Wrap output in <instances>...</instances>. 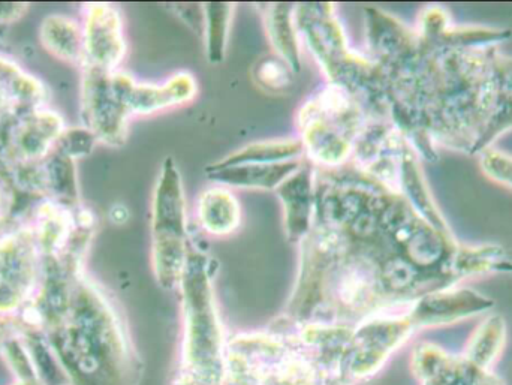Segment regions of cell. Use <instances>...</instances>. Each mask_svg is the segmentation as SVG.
I'll use <instances>...</instances> for the list:
<instances>
[{
    "mask_svg": "<svg viewBox=\"0 0 512 385\" xmlns=\"http://www.w3.org/2000/svg\"><path fill=\"white\" fill-rule=\"evenodd\" d=\"M69 385H135L137 356L114 306L81 276L63 323L42 336Z\"/></svg>",
    "mask_w": 512,
    "mask_h": 385,
    "instance_id": "obj_1",
    "label": "cell"
},
{
    "mask_svg": "<svg viewBox=\"0 0 512 385\" xmlns=\"http://www.w3.org/2000/svg\"><path fill=\"white\" fill-rule=\"evenodd\" d=\"M212 261L192 249L180 290L185 314L180 385H221L227 344L212 287Z\"/></svg>",
    "mask_w": 512,
    "mask_h": 385,
    "instance_id": "obj_2",
    "label": "cell"
},
{
    "mask_svg": "<svg viewBox=\"0 0 512 385\" xmlns=\"http://www.w3.org/2000/svg\"><path fill=\"white\" fill-rule=\"evenodd\" d=\"M295 26L330 84L348 92L363 110L382 101L385 84L381 71L369 57L349 48L333 5L295 6Z\"/></svg>",
    "mask_w": 512,
    "mask_h": 385,
    "instance_id": "obj_3",
    "label": "cell"
},
{
    "mask_svg": "<svg viewBox=\"0 0 512 385\" xmlns=\"http://www.w3.org/2000/svg\"><path fill=\"white\" fill-rule=\"evenodd\" d=\"M297 122L307 161L336 168L352 158L369 120L348 92L328 83L301 105Z\"/></svg>",
    "mask_w": 512,
    "mask_h": 385,
    "instance_id": "obj_4",
    "label": "cell"
},
{
    "mask_svg": "<svg viewBox=\"0 0 512 385\" xmlns=\"http://www.w3.org/2000/svg\"><path fill=\"white\" fill-rule=\"evenodd\" d=\"M152 264L165 290L180 287L189 254L188 216L182 174L173 158L162 164L152 198Z\"/></svg>",
    "mask_w": 512,
    "mask_h": 385,
    "instance_id": "obj_5",
    "label": "cell"
},
{
    "mask_svg": "<svg viewBox=\"0 0 512 385\" xmlns=\"http://www.w3.org/2000/svg\"><path fill=\"white\" fill-rule=\"evenodd\" d=\"M408 308L409 305L382 309L352 326L346 356V374L351 383L375 377L417 335Z\"/></svg>",
    "mask_w": 512,
    "mask_h": 385,
    "instance_id": "obj_6",
    "label": "cell"
},
{
    "mask_svg": "<svg viewBox=\"0 0 512 385\" xmlns=\"http://www.w3.org/2000/svg\"><path fill=\"white\" fill-rule=\"evenodd\" d=\"M81 119L98 143L120 147L128 138L129 113L123 89V72L83 68Z\"/></svg>",
    "mask_w": 512,
    "mask_h": 385,
    "instance_id": "obj_7",
    "label": "cell"
},
{
    "mask_svg": "<svg viewBox=\"0 0 512 385\" xmlns=\"http://www.w3.org/2000/svg\"><path fill=\"white\" fill-rule=\"evenodd\" d=\"M495 300L468 285H454L424 294L409 305L408 315L417 332L456 326L493 312Z\"/></svg>",
    "mask_w": 512,
    "mask_h": 385,
    "instance_id": "obj_8",
    "label": "cell"
},
{
    "mask_svg": "<svg viewBox=\"0 0 512 385\" xmlns=\"http://www.w3.org/2000/svg\"><path fill=\"white\" fill-rule=\"evenodd\" d=\"M409 366L420 385H507L496 369L480 368L436 342L414 345Z\"/></svg>",
    "mask_w": 512,
    "mask_h": 385,
    "instance_id": "obj_9",
    "label": "cell"
},
{
    "mask_svg": "<svg viewBox=\"0 0 512 385\" xmlns=\"http://www.w3.org/2000/svg\"><path fill=\"white\" fill-rule=\"evenodd\" d=\"M83 68L104 72L119 71L126 56L125 27L119 9L108 3H92L83 8Z\"/></svg>",
    "mask_w": 512,
    "mask_h": 385,
    "instance_id": "obj_10",
    "label": "cell"
},
{
    "mask_svg": "<svg viewBox=\"0 0 512 385\" xmlns=\"http://www.w3.org/2000/svg\"><path fill=\"white\" fill-rule=\"evenodd\" d=\"M316 182L318 174L312 162L304 159L279 188L277 197L283 206V225L289 242L300 245L315 225Z\"/></svg>",
    "mask_w": 512,
    "mask_h": 385,
    "instance_id": "obj_11",
    "label": "cell"
},
{
    "mask_svg": "<svg viewBox=\"0 0 512 385\" xmlns=\"http://www.w3.org/2000/svg\"><path fill=\"white\" fill-rule=\"evenodd\" d=\"M123 89L129 113L149 116L194 101L198 84L189 72H179L164 84L137 83L131 75L123 74Z\"/></svg>",
    "mask_w": 512,
    "mask_h": 385,
    "instance_id": "obj_12",
    "label": "cell"
},
{
    "mask_svg": "<svg viewBox=\"0 0 512 385\" xmlns=\"http://www.w3.org/2000/svg\"><path fill=\"white\" fill-rule=\"evenodd\" d=\"M397 194L433 227L442 233L451 234L450 225L442 215L438 203L433 198L429 183L421 168V158L415 152L411 144L406 146L400 161L399 182H397Z\"/></svg>",
    "mask_w": 512,
    "mask_h": 385,
    "instance_id": "obj_13",
    "label": "cell"
},
{
    "mask_svg": "<svg viewBox=\"0 0 512 385\" xmlns=\"http://www.w3.org/2000/svg\"><path fill=\"white\" fill-rule=\"evenodd\" d=\"M303 159L298 161L282 162L270 165H233V167L206 168L207 177L219 186L242 189H262V191H276L292 173L300 168Z\"/></svg>",
    "mask_w": 512,
    "mask_h": 385,
    "instance_id": "obj_14",
    "label": "cell"
},
{
    "mask_svg": "<svg viewBox=\"0 0 512 385\" xmlns=\"http://www.w3.org/2000/svg\"><path fill=\"white\" fill-rule=\"evenodd\" d=\"M508 345V324L504 315L489 312L480 318L477 326L466 339L462 354L484 369H496Z\"/></svg>",
    "mask_w": 512,
    "mask_h": 385,
    "instance_id": "obj_15",
    "label": "cell"
},
{
    "mask_svg": "<svg viewBox=\"0 0 512 385\" xmlns=\"http://www.w3.org/2000/svg\"><path fill=\"white\" fill-rule=\"evenodd\" d=\"M198 222L206 233L224 237L242 224V207L225 186H212L201 192L197 203Z\"/></svg>",
    "mask_w": 512,
    "mask_h": 385,
    "instance_id": "obj_16",
    "label": "cell"
},
{
    "mask_svg": "<svg viewBox=\"0 0 512 385\" xmlns=\"http://www.w3.org/2000/svg\"><path fill=\"white\" fill-rule=\"evenodd\" d=\"M262 18L273 53L298 74L301 71V44L295 26V6L265 5Z\"/></svg>",
    "mask_w": 512,
    "mask_h": 385,
    "instance_id": "obj_17",
    "label": "cell"
},
{
    "mask_svg": "<svg viewBox=\"0 0 512 385\" xmlns=\"http://www.w3.org/2000/svg\"><path fill=\"white\" fill-rule=\"evenodd\" d=\"M39 39L45 50L69 65L83 66L84 45L81 23L62 14L48 15L39 27Z\"/></svg>",
    "mask_w": 512,
    "mask_h": 385,
    "instance_id": "obj_18",
    "label": "cell"
},
{
    "mask_svg": "<svg viewBox=\"0 0 512 385\" xmlns=\"http://www.w3.org/2000/svg\"><path fill=\"white\" fill-rule=\"evenodd\" d=\"M454 273L460 284H466L471 279L498 273H512V260L508 257L507 251L496 243H459L454 257Z\"/></svg>",
    "mask_w": 512,
    "mask_h": 385,
    "instance_id": "obj_19",
    "label": "cell"
},
{
    "mask_svg": "<svg viewBox=\"0 0 512 385\" xmlns=\"http://www.w3.org/2000/svg\"><path fill=\"white\" fill-rule=\"evenodd\" d=\"M304 158V147L300 138L292 140L258 141L236 150L225 156L221 161L212 164L213 167H233V165H270L282 162L298 161Z\"/></svg>",
    "mask_w": 512,
    "mask_h": 385,
    "instance_id": "obj_20",
    "label": "cell"
},
{
    "mask_svg": "<svg viewBox=\"0 0 512 385\" xmlns=\"http://www.w3.org/2000/svg\"><path fill=\"white\" fill-rule=\"evenodd\" d=\"M236 6L228 3H206L203 11L204 47L207 60L213 65L224 62L227 56L228 39Z\"/></svg>",
    "mask_w": 512,
    "mask_h": 385,
    "instance_id": "obj_21",
    "label": "cell"
},
{
    "mask_svg": "<svg viewBox=\"0 0 512 385\" xmlns=\"http://www.w3.org/2000/svg\"><path fill=\"white\" fill-rule=\"evenodd\" d=\"M511 35L510 30L501 29V27L454 24L439 47L430 48V50H438V48L463 51L498 50L499 45L507 41Z\"/></svg>",
    "mask_w": 512,
    "mask_h": 385,
    "instance_id": "obj_22",
    "label": "cell"
},
{
    "mask_svg": "<svg viewBox=\"0 0 512 385\" xmlns=\"http://www.w3.org/2000/svg\"><path fill=\"white\" fill-rule=\"evenodd\" d=\"M295 72L276 54L259 57L252 66V78L258 89L270 95H282L292 87Z\"/></svg>",
    "mask_w": 512,
    "mask_h": 385,
    "instance_id": "obj_23",
    "label": "cell"
},
{
    "mask_svg": "<svg viewBox=\"0 0 512 385\" xmlns=\"http://www.w3.org/2000/svg\"><path fill=\"white\" fill-rule=\"evenodd\" d=\"M453 15L444 6L429 5L421 9L415 26V35L424 48H436L441 44L451 27L454 26Z\"/></svg>",
    "mask_w": 512,
    "mask_h": 385,
    "instance_id": "obj_24",
    "label": "cell"
},
{
    "mask_svg": "<svg viewBox=\"0 0 512 385\" xmlns=\"http://www.w3.org/2000/svg\"><path fill=\"white\" fill-rule=\"evenodd\" d=\"M96 144H98V140L86 126H74V128H65L54 150L77 162L78 159L90 155Z\"/></svg>",
    "mask_w": 512,
    "mask_h": 385,
    "instance_id": "obj_25",
    "label": "cell"
},
{
    "mask_svg": "<svg viewBox=\"0 0 512 385\" xmlns=\"http://www.w3.org/2000/svg\"><path fill=\"white\" fill-rule=\"evenodd\" d=\"M478 165L487 179L512 191V155L498 147H490L478 155Z\"/></svg>",
    "mask_w": 512,
    "mask_h": 385,
    "instance_id": "obj_26",
    "label": "cell"
},
{
    "mask_svg": "<svg viewBox=\"0 0 512 385\" xmlns=\"http://www.w3.org/2000/svg\"><path fill=\"white\" fill-rule=\"evenodd\" d=\"M29 11L26 3H0V24H11L21 20Z\"/></svg>",
    "mask_w": 512,
    "mask_h": 385,
    "instance_id": "obj_27",
    "label": "cell"
},
{
    "mask_svg": "<svg viewBox=\"0 0 512 385\" xmlns=\"http://www.w3.org/2000/svg\"><path fill=\"white\" fill-rule=\"evenodd\" d=\"M15 385H42L39 381H18Z\"/></svg>",
    "mask_w": 512,
    "mask_h": 385,
    "instance_id": "obj_28",
    "label": "cell"
}]
</instances>
